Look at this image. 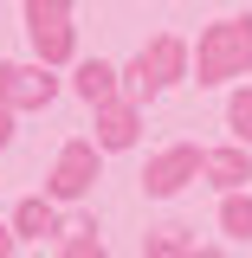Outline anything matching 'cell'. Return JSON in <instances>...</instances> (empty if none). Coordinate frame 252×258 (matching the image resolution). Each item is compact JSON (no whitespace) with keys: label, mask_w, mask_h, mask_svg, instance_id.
I'll use <instances>...</instances> for the list:
<instances>
[{"label":"cell","mask_w":252,"mask_h":258,"mask_svg":"<svg viewBox=\"0 0 252 258\" xmlns=\"http://www.w3.org/2000/svg\"><path fill=\"white\" fill-rule=\"evenodd\" d=\"M194 84L207 91V84H233V78H246L252 71V13H226L214 26L200 32V45H194Z\"/></svg>","instance_id":"cell-1"},{"label":"cell","mask_w":252,"mask_h":258,"mask_svg":"<svg viewBox=\"0 0 252 258\" xmlns=\"http://www.w3.org/2000/svg\"><path fill=\"white\" fill-rule=\"evenodd\" d=\"M26 32L39 64H65L71 58V0H26Z\"/></svg>","instance_id":"cell-2"},{"label":"cell","mask_w":252,"mask_h":258,"mask_svg":"<svg viewBox=\"0 0 252 258\" xmlns=\"http://www.w3.org/2000/svg\"><path fill=\"white\" fill-rule=\"evenodd\" d=\"M200 155H207V149H194V142H175V149L149 155V168H142V194H149V200H175L188 181H200Z\"/></svg>","instance_id":"cell-3"},{"label":"cell","mask_w":252,"mask_h":258,"mask_svg":"<svg viewBox=\"0 0 252 258\" xmlns=\"http://www.w3.org/2000/svg\"><path fill=\"white\" fill-rule=\"evenodd\" d=\"M97 161H104L97 142H84V136H78V142H65L59 161H52V181H45L52 200H84V194L97 187Z\"/></svg>","instance_id":"cell-4"},{"label":"cell","mask_w":252,"mask_h":258,"mask_svg":"<svg viewBox=\"0 0 252 258\" xmlns=\"http://www.w3.org/2000/svg\"><path fill=\"white\" fill-rule=\"evenodd\" d=\"M136 136H142V103H129V97H110V103H97V149L104 155H117V149H136Z\"/></svg>","instance_id":"cell-5"},{"label":"cell","mask_w":252,"mask_h":258,"mask_svg":"<svg viewBox=\"0 0 252 258\" xmlns=\"http://www.w3.org/2000/svg\"><path fill=\"white\" fill-rule=\"evenodd\" d=\"M0 97H7V110H45L59 97V78H52V64H13Z\"/></svg>","instance_id":"cell-6"},{"label":"cell","mask_w":252,"mask_h":258,"mask_svg":"<svg viewBox=\"0 0 252 258\" xmlns=\"http://www.w3.org/2000/svg\"><path fill=\"white\" fill-rule=\"evenodd\" d=\"M136 58L149 64V78H156V91H168V84H181L188 78V64H194V45L188 39H175V32H156Z\"/></svg>","instance_id":"cell-7"},{"label":"cell","mask_w":252,"mask_h":258,"mask_svg":"<svg viewBox=\"0 0 252 258\" xmlns=\"http://www.w3.org/2000/svg\"><path fill=\"white\" fill-rule=\"evenodd\" d=\"M200 174H207L220 194H239V187L252 181V155H246V142H239V149H207V155H200Z\"/></svg>","instance_id":"cell-8"},{"label":"cell","mask_w":252,"mask_h":258,"mask_svg":"<svg viewBox=\"0 0 252 258\" xmlns=\"http://www.w3.org/2000/svg\"><path fill=\"white\" fill-rule=\"evenodd\" d=\"M71 84H78V97H84V103L97 110V103H110V97H123V71H117L110 58H84Z\"/></svg>","instance_id":"cell-9"},{"label":"cell","mask_w":252,"mask_h":258,"mask_svg":"<svg viewBox=\"0 0 252 258\" xmlns=\"http://www.w3.org/2000/svg\"><path fill=\"white\" fill-rule=\"evenodd\" d=\"M142 258H220V252L194 245L188 226H156V232H149V245H142Z\"/></svg>","instance_id":"cell-10"},{"label":"cell","mask_w":252,"mask_h":258,"mask_svg":"<svg viewBox=\"0 0 252 258\" xmlns=\"http://www.w3.org/2000/svg\"><path fill=\"white\" fill-rule=\"evenodd\" d=\"M52 232H59L52 200H20V213H13V239H52Z\"/></svg>","instance_id":"cell-11"},{"label":"cell","mask_w":252,"mask_h":258,"mask_svg":"<svg viewBox=\"0 0 252 258\" xmlns=\"http://www.w3.org/2000/svg\"><path fill=\"white\" fill-rule=\"evenodd\" d=\"M220 232L226 239H252V194H226L220 200Z\"/></svg>","instance_id":"cell-12"},{"label":"cell","mask_w":252,"mask_h":258,"mask_svg":"<svg viewBox=\"0 0 252 258\" xmlns=\"http://www.w3.org/2000/svg\"><path fill=\"white\" fill-rule=\"evenodd\" d=\"M226 129L252 149V91H233V97H226Z\"/></svg>","instance_id":"cell-13"},{"label":"cell","mask_w":252,"mask_h":258,"mask_svg":"<svg viewBox=\"0 0 252 258\" xmlns=\"http://www.w3.org/2000/svg\"><path fill=\"white\" fill-rule=\"evenodd\" d=\"M123 97H129V103H156V78H149V64H142V58H129V71H123Z\"/></svg>","instance_id":"cell-14"},{"label":"cell","mask_w":252,"mask_h":258,"mask_svg":"<svg viewBox=\"0 0 252 258\" xmlns=\"http://www.w3.org/2000/svg\"><path fill=\"white\" fill-rule=\"evenodd\" d=\"M59 258H110V252H104V239H65Z\"/></svg>","instance_id":"cell-15"},{"label":"cell","mask_w":252,"mask_h":258,"mask_svg":"<svg viewBox=\"0 0 252 258\" xmlns=\"http://www.w3.org/2000/svg\"><path fill=\"white\" fill-rule=\"evenodd\" d=\"M0 258H13V226H0Z\"/></svg>","instance_id":"cell-16"},{"label":"cell","mask_w":252,"mask_h":258,"mask_svg":"<svg viewBox=\"0 0 252 258\" xmlns=\"http://www.w3.org/2000/svg\"><path fill=\"white\" fill-rule=\"evenodd\" d=\"M7 136H13V116H7V110H0V149H7Z\"/></svg>","instance_id":"cell-17"},{"label":"cell","mask_w":252,"mask_h":258,"mask_svg":"<svg viewBox=\"0 0 252 258\" xmlns=\"http://www.w3.org/2000/svg\"><path fill=\"white\" fill-rule=\"evenodd\" d=\"M7 71H13V64H0V84H7Z\"/></svg>","instance_id":"cell-18"}]
</instances>
